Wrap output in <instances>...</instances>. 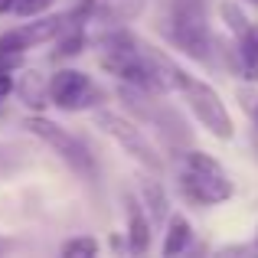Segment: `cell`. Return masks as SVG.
I'll return each instance as SVG.
<instances>
[{
	"instance_id": "18",
	"label": "cell",
	"mask_w": 258,
	"mask_h": 258,
	"mask_svg": "<svg viewBox=\"0 0 258 258\" xmlns=\"http://www.w3.org/2000/svg\"><path fill=\"white\" fill-rule=\"evenodd\" d=\"M10 92H13V76H10V69H0V101Z\"/></svg>"
},
{
	"instance_id": "21",
	"label": "cell",
	"mask_w": 258,
	"mask_h": 258,
	"mask_svg": "<svg viewBox=\"0 0 258 258\" xmlns=\"http://www.w3.org/2000/svg\"><path fill=\"white\" fill-rule=\"evenodd\" d=\"M7 248H13V242H7V239H0V255L7 252Z\"/></svg>"
},
{
	"instance_id": "5",
	"label": "cell",
	"mask_w": 258,
	"mask_h": 258,
	"mask_svg": "<svg viewBox=\"0 0 258 258\" xmlns=\"http://www.w3.org/2000/svg\"><path fill=\"white\" fill-rule=\"evenodd\" d=\"M154 92H147V88H138V85H121V98L127 101V105L134 108V111L141 114V118H147V121H154L157 124V131H164L167 134V141L170 144H186L189 141V127H186V121L180 118V114L173 111L167 101H157V98H151Z\"/></svg>"
},
{
	"instance_id": "12",
	"label": "cell",
	"mask_w": 258,
	"mask_h": 258,
	"mask_svg": "<svg viewBox=\"0 0 258 258\" xmlns=\"http://www.w3.org/2000/svg\"><path fill=\"white\" fill-rule=\"evenodd\" d=\"M141 193H144V203H147V213H151V219H154V222L167 219V213H170V203H167L164 189H160L154 180H144V183H141Z\"/></svg>"
},
{
	"instance_id": "8",
	"label": "cell",
	"mask_w": 258,
	"mask_h": 258,
	"mask_svg": "<svg viewBox=\"0 0 258 258\" xmlns=\"http://www.w3.org/2000/svg\"><path fill=\"white\" fill-rule=\"evenodd\" d=\"M66 23H72V13H69V17H46V20H39V23L17 26V30H7L4 36H0V49L26 52L30 46H39V43H49V39L62 36Z\"/></svg>"
},
{
	"instance_id": "2",
	"label": "cell",
	"mask_w": 258,
	"mask_h": 258,
	"mask_svg": "<svg viewBox=\"0 0 258 258\" xmlns=\"http://www.w3.org/2000/svg\"><path fill=\"white\" fill-rule=\"evenodd\" d=\"M173 85L180 88L183 95H186L189 111L196 114V121H200L206 131H213L216 138H222V141H229V138L235 134L232 118H229L226 105H222L219 92H216L213 85H206V82H200V79L186 76L180 66H173Z\"/></svg>"
},
{
	"instance_id": "10",
	"label": "cell",
	"mask_w": 258,
	"mask_h": 258,
	"mask_svg": "<svg viewBox=\"0 0 258 258\" xmlns=\"http://www.w3.org/2000/svg\"><path fill=\"white\" fill-rule=\"evenodd\" d=\"M239 69L245 82H258V23L239 36Z\"/></svg>"
},
{
	"instance_id": "9",
	"label": "cell",
	"mask_w": 258,
	"mask_h": 258,
	"mask_svg": "<svg viewBox=\"0 0 258 258\" xmlns=\"http://www.w3.org/2000/svg\"><path fill=\"white\" fill-rule=\"evenodd\" d=\"M151 213L144 209V203L127 200V242H131L134 255H144L151 248Z\"/></svg>"
},
{
	"instance_id": "17",
	"label": "cell",
	"mask_w": 258,
	"mask_h": 258,
	"mask_svg": "<svg viewBox=\"0 0 258 258\" xmlns=\"http://www.w3.org/2000/svg\"><path fill=\"white\" fill-rule=\"evenodd\" d=\"M82 46H85V36H82V33H72L69 39H62V43H59L56 56H76V52H82Z\"/></svg>"
},
{
	"instance_id": "20",
	"label": "cell",
	"mask_w": 258,
	"mask_h": 258,
	"mask_svg": "<svg viewBox=\"0 0 258 258\" xmlns=\"http://www.w3.org/2000/svg\"><path fill=\"white\" fill-rule=\"evenodd\" d=\"M248 111H252V118H255V127H258V98H255V101H248Z\"/></svg>"
},
{
	"instance_id": "13",
	"label": "cell",
	"mask_w": 258,
	"mask_h": 258,
	"mask_svg": "<svg viewBox=\"0 0 258 258\" xmlns=\"http://www.w3.org/2000/svg\"><path fill=\"white\" fill-rule=\"evenodd\" d=\"M62 255L66 258H79V255L92 258V255H98V242H95L92 235H79V239H69L62 245Z\"/></svg>"
},
{
	"instance_id": "14",
	"label": "cell",
	"mask_w": 258,
	"mask_h": 258,
	"mask_svg": "<svg viewBox=\"0 0 258 258\" xmlns=\"http://www.w3.org/2000/svg\"><path fill=\"white\" fill-rule=\"evenodd\" d=\"M219 13H222V20L229 23V30H232V33H239V36L248 30V26H252V23L245 20V13H242L235 4H229V0H226V4H219Z\"/></svg>"
},
{
	"instance_id": "3",
	"label": "cell",
	"mask_w": 258,
	"mask_h": 258,
	"mask_svg": "<svg viewBox=\"0 0 258 258\" xmlns=\"http://www.w3.org/2000/svg\"><path fill=\"white\" fill-rule=\"evenodd\" d=\"M170 39L196 62H213V36L206 26V13H203L200 0H176L170 13V26H167Z\"/></svg>"
},
{
	"instance_id": "19",
	"label": "cell",
	"mask_w": 258,
	"mask_h": 258,
	"mask_svg": "<svg viewBox=\"0 0 258 258\" xmlns=\"http://www.w3.org/2000/svg\"><path fill=\"white\" fill-rule=\"evenodd\" d=\"M10 10H17V0H0V17L10 13Z\"/></svg>"
},
{
	"instance_id": "15",
	"label": "cell",
	"mask_w": 258,
	"mask_h": 258,
	"mask_svg": "<svg viewBox=\"0 0 258 258\" xmlns=\"http://www.w3.org/2000/svg\"><path fill=\"white\" fill-rule=\"evenodd\" d=\"M20 92H23V98H26V105H46V95H43V88H39V79H36V72H30V76H26V82H23V88H20Z\"/></svg>"
},
{
	"instance_id": "1",
	"label": "cell",
	"mask_w": 258,
	"mask_h": 258,
	"mask_svg": "<svg viewBox=\"0 0 258 258\" xmlns=\"http://www.w3.org/2000/svg\"><path fill=\"white\" fill-rule=\"evenodd\" d=\"M186 160V170L180 176V189L189 203L196 206H216V203H226L232 196V183H229L226 170L216 157L203 151H189L183 154Z\"/></svg>"
},
{
	"instance_id": "7",
	"label": "cell",
	"mask_w": 258,
	"mask_h": 258,
	"mask_svg": "<svg viewBox=\"0 0 258 258\" xmlns=\"http://www.w3.org/2000/svg\"><path fill=\"white\" fill-rule=\"evenodd\" d=\"M49 98L52 105L66 108V111H79V108H92L105 98L98 85H92V79L85 72L76 69H59L56 76L49 79Z\"/></svg>"
},
{
	"instance_id": "11",
	"label": "cell",
	"mask_w": 258,
	"mask_h": 258,
	"mask_svg": "<svg viewBox=\"0 0 258 258\" xmlns=\"http://www.w3.org/2000/svg\"><path fill=\"white\" fill-rule=\"evenodd\" d=\"M189 222H186V216H173L170 219V226H167V239H164V255H180V252H186V245H189Z\"/></svg>"
},
{
	"instance_id": "16",
	"label": "cell",
	"mask_w": 258,
	"mask_h": 258,
	"mask_svg": "<svg viewBox=\"0 0 258 258\" xmlns=\"http://www.w3.org/2000/svg\"><path fill=\"white\" fill-rule=\"evenodd\" d=\"M56 4V0H17V17H39V13H46L49 7Z\"/></svg>"
},
{
	"instance_id": "4",
	"label": "cell",
	"mask_w": 258,
	"mask_h": 258,
	"mask_svg": "<svg viewBox=\"0 0 258 258\" xmlns=\"http://www.w3.org/2000/svg\"><path fill=\"white\" fill-rule=\"evenodd\" d=\"M26 127H30L33 138H39L43 144H49L52 151H56L59 157H62L79 176H85V180H95V173H98V170H95L92 154H88L82 141L72 138V134L66 131L62 124H56V121L43 118V114H30V118H26Z\"/></svg>"
},
{
	"instance_id": "22",
	"label": "cell",
	"mask_w": 258,
	"mask_h": 258,
	"mask_svg": "<svg viewBox=\"0 0 258 258\" xmlns=\"http://www.w3.org/2000/svg\"><path fill=\"white\" fill-rule=\"evenodd\" d=\"M252 4H258V0H252Z\"/></svg>"
},
{
	"instance_id": "6",
	"label": "cell",
	"mask_w": 258,
	"mask_h": 258,
	"mask_svg": "<svg viewBox=\"0 0 258 258\" xmlns=\"http://www.w3.org/2000/svg\"><path fill=\"white\" fill-rule=\"evenodd\" d=\"M95 124H98L108 138L118 141V144L124 147L127 157H134L141 167H147L151 173H157L160 167H164V160H160V154L154 151V144L127 118H121V114H114V111H98V114H95Z\"/></svg>"
}]
</instances>
